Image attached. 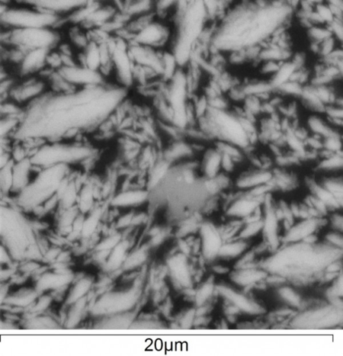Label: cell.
Segmentation results:
<instances>
[{
    "instance_id": "1",
    "label": "cell",
    "mask_w": 343,
    "mask_h": 356,
    "mask_svg": "<svg viewBox=\"0 0 343 356\" xmlns=\"http://www.w3.org/2000/svg\"><path fill=\"white\" fill-rule=\"evenodd\" d=\"M63 22L61 15L26 4H1V27L39 28L57 27Z\"/></svg>"
},
{
    "instance_id": "2",
    "label": "cell",
    "mask_w": 343,
    "mask_h": 356,
    "mask_svg": "<svg viewBox=\"0 0 343 356\" xmlns=\"http://www.w3.org/2000/svg\"><path fill=\"white\" fill-rule=\"evenodd\" d=\"M49 51L48 49L29 50L18 67V71L24 76L40 74L47 67L46 60Z\"/></svg>"
},
{
    "instance_id": "3",
    "label": "cell",
    "mask_w": 343,
    "mask_h": 356,
    "mask_svg": "<svg viewBox=\"0 0 343 356\" xmlns=\"http://www.w3.org/2000/svg\"><path fill=\"white\" fill-rule=\"evenodd\" d=\"M302 122L311 135L318 136L323 139L339 132L331 125L325 113H305Z\"/></svg>"
},
{
    "instance_id": "4",
    "label": "cell",
    "mask_w": 343,
    "mask_h": 356,
    "mask_svg": "<svg viewBox=\"0 0 343 356\" xmlns=\"http://www.w3.org/2000/svg\"><path fill=\"white\" fill-rule=\"evenodd\" d=\"M273 175V169L254 168V169L239 175L235 184L238 188L242 190H250L258 186L271 183Z\"/></svg>"
},
{
    "instance_id": "5",
    "label": "cell",
    "mask_w": 343,
    "mask_h": 356,
    "mask_svg": "<svg viewBox=\"0 0 343 356\" xmlns=\"http://www.w3.org/2000/svg\"><path fill=\"white\" fill-rule=\"evenodd\" d=\"M222 153L216 147L206 149L200 164L203 178H213L222 171Z\"/></svg>"
},
{
    "instance_id": "6",
    "label": "cell",
    "mask_w": 343,
    "mask_h": 356,
    "mask_svg": "<svg viewBox=\"0 0 343 356\" xmlns=\"http://www.w3.org/2000/svg\"><path fill=\"white\" fill-rule=\"evenodd\" d=\"M156 11V0H132L125 5L122 12L130 19L138 15L154 13Z\"/></svg>"
},
{
    "instance_id": "7",
    "label": "cell",
    "mask_w": 343,
    "mask_h": 356,
    "mask_svg": "<svg viewBox=\"0 0 343 356\" xmlns=\"http://www.w3.org/2000/svg\"><path fill=\"white\" fill-rule=\"evenodd\" d=\"M303 1H306V2L309 3V4L314 5V6H316V5L320 4V3L324 2V1H325V0H303Z\"/></svg>"
}]
</instances>
